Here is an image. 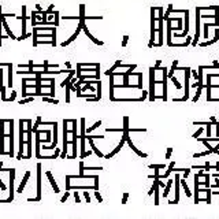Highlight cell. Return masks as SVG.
<instances>
[{"label":"cell","instance_id":"obj_1","mask_svg":"<svg viewBox=\"0 0 219 219\" xmlns=\"http://www.w3.org/2000/svg\"><path fill=\"white\" fill-rule=\"evenodd\" d=\"M192 68L190 67H186L185 68V95L184 97H174L173 101H186L189 99V93H190V85H189V78H190V74H192Z\"/></svg>","mask_w":219,"mask_h":219},{"label":"cell","instance_id":"obj_2","mask_svg":"<svg viewBox=\"0 0 219 219\" xmlns=\"http://www.w3.org/2000/svg\"><path fill=\"white\" fill-rule=\"evenodd\" d=\"M155 73H156V68L155 67H151L149 68V96L148 99L151 101H153L156 99V95H155Z\"/></svg>","mask_w":219,"mask_h":219},{"label":"cell","instance_id":"obj_3","mask_svg":"<svg viewBox=\"0 0 219 219\" xmlns=\"http://www.w3.org/2000/svg\"><path fill=\"white\" fill-rule=\"evenodd\" d=\"M23 123H25V121L21 119L19 121V151H18V155H16V159L18 160L25 159V156H23V144H25V140H23V134H25Z\"/></svg>","mask_w":219,"mask_h":219},{"label":"cell","instance_id":"obj_4","mask_svg":"<svg viewBox=\"0 0 219 219\" xmlns=\"http://www.w3.org/2000/svg\"><path fill=\"white\" fill-rule=\"evenodd\" d=\"M3 171H10L11 173V175H10V196L6 198V200H0V203H10V201L14 200V193H15V190H14V179H15V169H10V170H6L3 169Z\"/></svg>","mask_w":219,"mask_h":219},{"label":"cell","instance_id":"obj_5","mask_svg":"<svg viewBox=\"0 0 219 219\" xmlns=\"http://www.w3.org/2000/svg\"><path fill=\"white\" fill-rule=\"evenodd\" d=\"M27 155L25 156V159H30L32 157V133H33V128H32V121L30 119H27Z\"/></svg>","mask_w":219,"mask_h":219},{"label":"cell","instance_id":"obj_6","mask_svg":"<svg viewBox=\"0 0 219 219\" xmlns=\"http://www.w3.org/2000/svg\"><path fill=\"white\" fill-rule=\"evenodd\" d=\"M71 123H73V130H71V133H73V141H71V144H73V155L71 156H67L68 159H75L77 157V121H71Z\"/></svg>","mask_w":219,"mask_h":219},{"label":"cell","instance_id":"obj_7","mask_svg":"<svg viewBox=\"0 0 219 219\" xmlns=\"http://www.w3.org/2000/svg\"><path fill=\"white\" fill-rule=\"evenodd\" d=\"M67 123L68 121L64 119L63 121V149H62V153H60V157L62 159H64V157H67Z\"/></svg>","mask_w":219,"mask_h":219},{"label":"cell","instance_id":"obj_8","mask_svg":"<svg viewBox=\"0 0 219 219\" xmlns=\"http://www.w3.org/2000/svg\"><path fill=\"white\" fill-rule=\"evenodd\" d=\"M41 200V163L37 164V196L34 198H29V201H40Z\"/></svg>","mask_w":219,"mask_h":219},{"label":"cell","instance_id":"obj_9","mask_svg":"<svg viewBox=\"0 0 219 219\" xmlns=\"http://www.w3.org/2000/svg\"><path fill=\"white\" fill-rule=\"evenodd\" d=\"M179 185H181V177H179V174H175V178H174L175 198H174V200H170V204H178V203H179Z\"/></svg>","mask_w":219,"mask_h":219},{"label":"cell","instance_id":"obj_10","mask_svg":"<svg viewBox=\"0 0 219 219\" xmlns=\"http://www.w3.org/2000/svg\"><path fill=\"white\" fill-rule=\"evenodd\" d=\"M125 142H126V136L122 133V140H121V141H119V144L115 147L114 149H112V152H110V153H107V155H104V157H105V159H111L112 156L116 155V153H118L119 151H121V149L123 148V144H125Z\"/></svg>","mask_w":219,"mask_h":219},{"label":"cell","instance_id":"obj_11","mask_svg":"<svg viewBox=\"0 0 219 219\" xmlns=\"http://www.w3.org/2000/svg\"><path fill=\"white\" fill-rule=\"evenodd\" d=\"M14 121L11 119L10 121V133H8V137H10V152H8V156H14Z\"/></svg>","mask_w":219,"mask_h":219},{"label":"cell","instance_id":"obj_12","mask_svg":"<svg viewBox=\"0 0 219 219\" xmlns=\"http://www.w3.org/2000/svg\"><path fill=\"white\" fill-rule=\"evenodd\" d=\"M52 126H54V141L49 147H44V149H54L58 145V123L52 122Z\"/></svg>","mask_w":219,"mask_h":219},{"label":"cell","instance_id":"obj_13","mask_svg":"<svg viewBox=\"0 0 219 219\" xmlns=\"http://www.w3.org/2000/svg\"><path fill=\"white\" fill-rule=\"evenodd\" d=\"M47 178H48V181H49V184H51V186H52V189L55 190V193H59V188H58V185H56V181L54 179V175H52V173L51 171H47Z\"/></svg>","mask_w":219,"mask_h":219},{"label":"cell","instance_id":"obj_14","mask_svg":"<svg viewBox=\"0 0 219 219\" xmlns=\"http://www.w3.org/2000/svg\"><path fill=\"white\" fill-rule=\"evenodd\" d=\"M29 177H30V171H26L25 177H23V179L21 181V185L18 186V189H16V193H22V190L25 189V186H26V182H27V179H29Z\"/></svg>","mask_w":219,"mask_h":219},{"label":"cell","instance_id":"obj_15","mask_svg":"<svg viewBox=\"0 0 219 219\" xmlns=\"http://www.w3.org/2000/svg\"><path fill=\"white\" fill-rule=\"evenodd\" d=\"M159 179L160 178H155V181H153V186H155V205H159Z\"/></svg>","mask_w":219,"mask_h":219},{"label":"cell","instance_id":"obj_16","mask_svg":"<svg viewBox=\"0 0 219 219\" xmlns=\"http://www.w3.org/2000/svg\"><path fill=\"white\" fill-rule=\"evenodd\" d=\"M173 186H174V179H171V178H170V179L167 181L166 186H164V192H163L162 196H163V197H167V196H169V193H170V190H171V188H173Z\"/></svg>","mask_w":219,"mask_h":219},{"label":"cell","instance_id":"obj_17","mask_svg":"<svg viewBox=\"0 0 219 219\" xmlns=\"http://www.w3.org/2000/svg\"><path fill=\"white\" fill-rule=\"evenodd\" d=\"M86 140H88L89 145H91V148H92V151H93V153H95V155H97L99 157H104V155H103V153L100 152V151H99L97 148H96V145L93 144V138H86Z\"/></svg>","mask_w":219,"mask_h":219},{"label":"cell","instance_id":"obj_18","mask_svg":"<svg viewBox=\"0 0 219 219\" xmlns=\"http://www.w3.org/2000/svg\"><path fill=\"white\" fill-rule=\"evenodd\" d=\"M173 167H175V162H170V166H169V169L166 170V173H164V174H162V175H160V179H162V178H169V177H170V174L173 173Z\"/></svg>","mask_w":219,"mask_h":219},{"label":"cell","instance_id":"obj_19","mask_svg":"<svg viewBox=\"0 0 219 219\" xmlns=\"http://www.w3.org/2000/svg\"><path fill=\"white\" fill-rule=\"evenodd\" d=\"M181 185H182L185 193H186V197H192V192H190V189H189V186H188V184H186V181H185V178H181Z\"/></svg>","mask_w":219,"mask_h":219},{"label":"cell","instance_id":"obj_20","mask_svg":"<svg viewBox=\"0 0 219 219\" xmlns=\"http://www.w3.org/2000/svg\"><path fill=\"white\" fill-rule=\"evenodd\" d=\"M217 40H219V33H218V30H217V33H215V37L212 40L210 41H205V43H200L198 45L200 47H207V45H211V44H214V43H217Z\"/></svg>","mask_w":219,"mask_h":219},{"label":"cell","instance_id":"obj_21","mask_svg":"<svg viewBox=\"0 0 219 219\" xmlns=\"http://www.w3.org/2000/svg\"><path fill=\"white\" fill-rule=\"evenodd\" d=\"M203 88H205V85H200V86H197L196 95H194V97L192 99V100H193V101H197L198 99H200V96H201V92H203Z\"/></svg>","mask_w":219,"mask_h":219},{"label":"cell","instance_id":"obj_22","mask_svg":"<svg viewBox=\"0 0 219 219\" xmlns=\"http://www.w3.org/2000/svg\"><path fill=\"white\" fill-rule=\"evenodd\" d=\"M121 66H122V62H121V60L115 62V64H114V66H112L111 68H110V70L105 71V75H110L111 73H114V71H115V68H118V67H121Z\"/></svg>","mask_w":219,"mask_h":219},{"label":"cell","instance_id":"obj_23","mask_svg":"<svg viewBox=\"0 0 219 219\" xmlns=\"http://www.w3.org/2000/svg\"><path fill=\"white\" fill-rule=\"evenodd\" d=\"M169 78H170V80L174 82V85H175V88L178 89V91H181V89H182V85H181V82L178 81L177 78H175V75H171V77H169Z\"/></svg>","mask_w":219,"mask_h":219},{"label":"cell","instance_id":"obj_24","mask_svg":"<svg viewBox=\"0 0 219 219\" xmlns=\"http://www.w3.org/2000/svg\"><path fill=\"white\" fill-rule=\"evenodd\" d=\"M78 32H80V29H77V32H75V33H74L73 36H71V37H70V39H68L67 41H64V43H62V45H63V47H66V45H68V44L71 43V41H74V40H75V37L78 36Z\"/></svg>","mask_w":219,"mask_h":219},{"label":"cell","instance_id":"obj_25","mask_svg":"<svg viewBox=\"0 0 219 219\" xmlns=\"http://www.w3.org/2000/svg\"><path fill=\"white\" fill-rule=\"evenodd\" d=\"M8 86H12V64H8Z\"/></svg>","mask_w":219,"mask_h":219},{"label":"cell","instance_id":"obj_26","mask_svg":"<svg viewBox=\"0 0 219 219\" xmlns=\"http://www.w3.org/2000/svg\"><path fill=\"white\" fill-rule=\"evenodd\" d=\"M212 126H214V125H212V122H211V121L208 122V125H207V126H205V133H207V137H208V138H210V137L212 136V132H211Z\"/></svg>","mask_w":219,"mask_h":219},{"label":"cell","instance_id":"obj_27","mask_svg":"<svg viewBox=\"0 0 219 219\" xmlns=\"http://www.w3.org/2000/svg\"><path fill=\"white\" fill-rule=\"evenodd\" d=\"M210 153H212L210 149H207V151H204V152H198V153H193V157L196 159V157H201V156H207V155H210Z\"/></svg>","mask_w":219,"mask_h":219},{"label":"cell","instance_id":"obj_28","mask_svg":"<svg viewBox=\"0 0 219 219\" xmlns=\"http://www.w3.org/2000/svg\"><path fill=\"white\" fill-rule=\"evenodd\" d=\"M43 101L52 103V104H58V103H59V100H56V99H52L51 96H49V97H48V96H43Z\"/></svg>","mask_w":219,"mask_h":219},{"label":"cell","instance_id":"obj_29","mask_svg":"<svg viewBox=\"0 0 219 219\" xmlns=\"http://www.w3.org/2000/svg\"><path fill=\"white\" fill-rule=\"evenodd\" d=\"M100 125H101V121H97V122H96V123H95V125H93V126H92V128H89V129H86V134H91V133H92V132H93V130H95V129H97V128H99V126H100Z\"/></svg>","mask_w":219,"mask_h":219},{"label":"cell","instance_id":"obj_30","mask_svg":"<svg viewBox=\"0 0 219 219\" xmlns=\"http://www.w3.org/2000/svg\"><path fill=\"white\" fill-rule=\"evenodd\" d=\"M85 33H86V36H88V37H89V39H91L92 41H93V43H95V44H97V45H103V44H104V43H101V41H99V40H96V39H95V37H93V36H91V34H89V32H88V30H86V29H85Z\"/></svg>","mask_w":219,"mask_h":219},{"label":"cell","instance_id":"obj_31","mask_svg":"<svg viewBox=\"0 0 219 219\" xmlns=\"http://www.w3.org/2000/svg\"><path fill=\"white\" fill-rule=\"evenodd\" d=\"M0 92L2 96H4V86H3V70L0 68Z\"/></svg>","mask_w":219,"mask_h":219},{"label":"cell","instance_id":"obj_32","mask_svg":"<svg viewBox=\"0 0 219 219\" xmlns=\"http://www.w3.org/2000/svg\"><path fill=\"white\" fill-rule=\"evenodd\" d=\"M96 89H97V97H99V100L101 99V82H100V80H99V82L96 84Z\"/></svg>","mask_w":219,"mask_h":219},{"label":"cell","instance_id":"obj_33","mask_svg":"<svg viewBox=\"0 0 219 219\" xmlns=\"http://www.w3.org/2000/svg\"><path fill=\"white\" fill-rule=\"evenodd\" d=\"M49 82H51V97H55V80L54 78H51L49 80Z\"/></svg>","mask_w":219,"mask_h":219},{"label":"cell","instance_id":"obj_34","mask_svg":"<svg viewBox=\"0 0 219 219\" xmlns=\"http://www.w3.org/2000/svg\"><path fill=\"white\" fill-rule=\"evenodd\" d=\"M204 130H205V129H203V126H201V128H198V129L196 130V132L193 133V138H198V137L201 136V133H203Z\"/></svg>","mask_w":219,"mask_h":219},{"label":"cell","instance_id":"obj_35","mask_svg":"<svg viewBox=\"0 0 219 219\" xmlns=\"http://www.w3.org/2000/svg\"><path fill=\"white\" fill-rule=\"evenodd\" d=\"M33 100H34V96L32 95L30 97H26V99H22V100H19V104H26V103L33 101Z\"/></svg>","mask_w":219,"mask_h":219},{"label":"cell","instance_id":"obj_36","mask_svg":"<svg viewBox=\"0 0 219 219\" xmlns=\"http://www.w3.org/2000/svg\"><path fill=\"white\" fill-rule=\"evenodd\" d=\"M149 169H153V170H155V169H164V167H166V166H164V164H162V163H160V164H149Z\"/></svg>","mask_w":219,"mask_h":219},{"label":"cell","instance_id":"obj_37","mask_svg":"<svg viewBox=\"0 0 219 219\" xmlns=\"http://www.w3.org/2000/svg\"><path fill=\"white\" fill-rule=\"evenodd\" d=\"M70 92H71L70 86L66 85V103H70Z\"/></svg>","mask_w":219,"mask_h":219},{"label":"cell","instance_id":"obj_38","mask_svg":"<svg viewBox=\"0 0 219 219\" xmlns=\"http://www.w3.org/2000/svg\"><path fill=\"white\" fill-rule=\"evenodd\" d=\"M137 88L140 91H142V74L141 73H138V85H137Z\"/></svg>","mask_w":219,"mask_h":219},{"label":"cell","instance_id":"obj_39","mask_svg":"<svg viewBox=\"0 0 219 219\" xmlns=\"http://www.w3.org/2000/svg\"><path fill=\"white\" fill-rule=\"evenodd\" d=\"M40 123H43V122H41V116H37V121H36V123H34V126H33V132H37V128H39Z\"/></svg>","mask_w":219,"mask_h":219},{"label":"cell","instance_id":"obj_40","mask_svg":"<svg viewBox=\"0 0 219 219\" xmlns=\"http://www.w3.org/2000/svg\"><path fill=\"white\" fill-rule=\"evenodd\" d=\"M211 194H212V190L210 189V188H208V190H207V197H205V198H207V201H205L207 204H211Z\"/></svg>","mask_w":219,"mask_h":219},{"label":"cell","instance_id":"obj_41","mask_svg":"<svg viewBox=\"0 0 219 219\" xmlns=\"http://www.w3.org/2000/svg\"><path fill=\"white\" fill-rule=\"evenodd\" d=\"M203 68H219V63L217 60L214 62V63L211 64V66H203Z\"/></svg>","mask_w":219,"mask_h":219},{"label":"cell","instance_id":"obj_42","mask_svg":"<svg viewBox=\"0 0 219 219\" xmlns=\"http://www.w3.org/2000/svg\"><path fill=\"white\" fill-rule=\"evenodd\" d=\"M68 196H70V190H66V193H64L63 197L60 198V203H64V201H66L67 198H68Z\"/></svg>","mask_w":219,"mask_h":219},{"label":"cell","instance_id":"obj_43","mask_svg":"<svg viewBox=\"0 0 219 219\" xmlns=\"http://www.w3.org/2000/svg\"><path fill=\"white\" fill-rule=\"evenodd\" d=\"M95 197L97 198L99 203H101V201H103V197H101V194L99 193V190H95Z\"/></svg>","mask_w":219,"mask_h":219},{"label":"cell","instance_id":"obj_44","mask_svg":"<svg viewBox=\"0 0 219 219\" xmlns=\"http://www.w3.org/2000/svg\"><path fill=\"white\" fill-rule=\"evenodd\" d=\"M74 198H75V203H80V201H81V197H80V193H78V190L74 192Z\"/></svg>","mask_w":219,"mask_h":219},{"label":"cell","instance_id":"obj_45","mask_svg":"<svg viewBox=\"0 0 219 219\" xmlns=\"http://www.w3.org/2000/svg\"><path fill=\"white\" fill-rule=\"evenodd\" d=\"M82 196H84V197H85V200H86V201H88V203H91V196H89V193H88V192H86V190H85V192H84V193H82Z\"/></svg>","mask_w":219,"mask_h":219},{"label":"cell","instance_id":"obj_46","mask_svg":"<svg viewBox=\"0 0 219 219\" xmlns=\"http://www.w3.org/2000/svg\"><path fill=\"white\" fill-rule=\"evenodd\" d=\"M129 198V193L126 192V193H123V197H122V204H126V201H128Z\"/></svg>","mask_w":219,"mask_h":219},{"label":"cell","instance_id":"obj_47","mask_svg":"<svg viewBox=\"0 0 219 219\" xmlns=\"http://www.w3.org/2000/svg\"><path fill=\"white\" fill-rule=\"evenodd\" d=\"M93 152V151H85L84 153H81V159H84V157H86V156H89L91 153Z\"/></svg>","mask_w":219,"mask_h":219},{"label":"cell","instance_id":"obj_48","mask_svg":"<svg viewBox=\"0 0 219 219\" xmlns=\"http://www.w3.org/2000/svg\"><path fill=\"white\" fill-rule=\"evenodd\" d=\"M171 153H173V148H167V151H166V159H170Z\"/></svg>","mask_w":219,"mask_h":219},{"label":"cell","instance_id":"obj_49","mask_svg":"<svg viewBox=\"0 0 219 219\" xmlns=\"http://www.w3.org/2000/svg\"><path fill=\"white\" fill-rule=\"evenodd\" d=\"M190 171H192V169H186V170H185V171H184V178H185V179H186V178H188V177H189V174H190Z\"/></svg>","mask_w":219,"mask_h":219},{"label":"cell","instance_id":"obj_50","mask_svg":"<svg viewBox=\"0 0 219 219\" xmlns=\"http://www.w3.org/2000/svg\"><path fill=\"white\" fill-rule=\"evenodd\" d=\"M105 132L114 133V132H123V129H105Z\"/></svg>","mask_w":219,"mask_h":219},{"label":"cell","instance_id":"obj_51","mask_svg":"<svg viewBox=\"0 0 219 219\" xmlns=\"http://www.w3.org/2000/svg\"><path fill=\"white\" fill-rule=\"evenodd\" d=\"M190 71H192V75H193V77L198 81V70H197V71H196V70H190Z\"/></svg>","mask_w":219,"mask_h":219},{"label":"cell","instance_id":"obj_52","mask_svg":"<svg viewBox=\"0 0 219 219\" xmlns=\"http://www.w3.org/2000/svg\"><path fill=\"white\" fill-rule=\"evenodd\" d=\"M15 96H16V92H12V96H11V97L7 99V101H12V100H15Z\"/></svg>","mask_w":219,"mask_h":219},{"label":"cell","instance_id":"obj_53","mask_svg":"<svg viewBox=\"0 0 219 219\" xmlns=\"http://www.w3.org/2000/svg\"><path fill=\"white\" fill-rule=\"evenodd\" d=\"M128 40H129V37H128V36H125V37H123V43H122V47H126V44H128Z\"/></svg>","mask_w":219,"mask_h":219},{"label":"cell","instance_id":"obj_54","mask_svg":"<svg viewBox=\"0 0 219 219\" xmlns=\"http://www.w3.org/2000/svg\"><path fill=\"white\" fill-rule=\"evenodd\" d=\"M160 64H162V60H156V66H155V68H156V70H159V68H160Z\"/></svg>","mask_w":219,"mask_h":219},{"label":"cell","instance_id":"obj_55","mask_svg":"<svg viewBox=\"0 0 219 219\" xmlns=\"http://www.w3.org/2000/svg\"><path fill=\"white\" fill-rule=\"evenodd\" d=\"M210 121L212 122V125H214V126L217 125V122H218V121H217V118H215V116H211V118H210Z\"/></svg>","mask_w":219,"mask_h":219},{"label":"cell","instance_id":"obj_56","mask_svg":"<svg viewBox=\"0 0 219 219\" xmlns=\"http://www.w3.org/2000/svg\"><path fill=\"white\" fill-rule=\"evenodd\" d=\"M153 192H155V186H152V188H151V189L148 190V196H151V194H152Z\"/></svg>","mask_w":219,"mask_h":219},{"label":"cell","instance_id":"obj_57","mask_svg":"<svg viewBox=\"0 0 219 219\" xmlns=\"http://www.w3.org/2000/svg\"><path fill=\"white\" fill-rule=\"evenodd\" d=\"M0 189H2V190H6V185L2 182V179H0Z\"/></svg>","mask_w":219,"mask_h":219},{"label":"cell","instance_id":"obj_58","mask_svg":"<svg viewBox=\"0 0 219 219\" xmlns=\"http://www.w3.org/2000/svg\"><path fill=\"white\" fill-rule=\"evenodd\" d=\"M208 101H219V99H217V97H211Z\"/></svg>","mask_w":219,"mask_h":219},{"label":"cell","instance_id":"obj_59","mask_svg":"<svg viewBox=\"0 0 219 219\" xmlns=\"http://www.w3.org/2000/svg\"><path fill=\"white\" fill-rule=\"evenodd\" d=\"M217 151H219V144L217 147H214V153H217Z\"/></svg>","mask_w":219,"mask_h":219},{"label":"cell","instance_id":"obj_60","mask_svg":"<svg viewBox=\"0 0 219 219\" xmlns=\"http://www.w3.org/2000/svg\"><path fill=\"white\" fill-rule=\"evenodd\" d=\"M211 175L214 177V178H215V177H219V173H211Z\"/></svg>","mask_w":219,"mask_h":219},{"label":"cell","instance_id":"obj_61","mask_svg":"<svg viewBox=\"0 0 219 219\" xmlns=\"http://www.w3.org/2000/svg\"><path fill=\"white\" fill-rule=\"evenodd\" d=\"M66 67H67V68H70V70H71V64L68 63V62H67V63H66Z\"/></svg>","mask_w":219,"mask_h":219},{"label":"cell","instance_id":"obj_62","mask_svg":"<svg viewBox=\"0 0 219 219\" xmlns=\"http://www.w3.org/2000/svg\"><path fill=\"white\" fill-rule=\"evenodd\" d=\"M3 170V162H0V171Z\"/></svg>","mask_w":219,"mask_h":219},{"label":"cell","instance_id":"obj_63","mask_svg":"<svg viewBox=\"0 0 219 219\" xmlns=\"http://www.w3.org/2000/svg\"><path fill=\"white\" fill-rule=\"evenodd\" d=\"M211 77H219V73L218 74H211Z\"/></svg>","mask_w":219,"mask_h":219},{"label":"cell","instance_id":"obj_64","mask_svg":"<svg viewBox=\"0 0 219 219\" xmlns=\"http://www.w3.org/2000/svg\"><path fill=\"white\" fill-rule=\"evenodd\" d=\"M217 153H218V155H219V151H217Z\"/></svg>","mask_w":219,"mask_h":219}]
</instances>
